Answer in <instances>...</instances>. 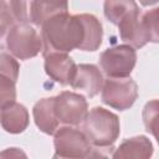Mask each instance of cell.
<instances>
[{
  "label": "cell",
  "mask_w": 159,
  "mask_h": 159,
  "mask_svg": "<svg viewBox=\"0 0 159 159\" xmlns=\"http://www.w3.org/2000/svg\"><path fill=\"white\" fill-rule=\"evenodd\" d=\"M43 57L50 53H67L75 48L82 50L86 41V24L83 14H57L41 26Z\"/></svg>",
  "instance_id": "cell-1"
},
{
  "label": "cell",
  "mask_w": 159,
  "mask_h": 159,
  "mask_svg": "<svg viewBox=\"0 0 159 159\" xmlns=\"http://www.w3.org/2000/svg\"><path fill=\"white\" fill-rule=\"evenodd\" d=\"M83 132L94 147L112 148L120 133L119 118L106 108L94 107L83 122Z\"/></svg>",
  "instance_id": "cell-2"
},
{
  "label": "cell",
  "mask_w": 159,
  "mask_h": 159,
  "mask_svg": "<svg viewBox=\"0 0 159 159\" xmlns=\"http://www.w3.org/2000/svg\"><path fill=\"white\" fill-rule=\"evenodd\" d=\"M53 135L52 159H96V148L84 132L67 125L60 127Z\"/></svg>",
  "instance_id": "cell-3"
},
{
  "label": "cell",
  "mask_w": 159,
  "mask_h": 159,
  "mask_svg": "<svg viewBox=\"0 0 159 159\" xmlns=\"http://www.w3.org/2000/svg\"><path fill=\"white\" fill-rule=\"evenodd\" d=\"M2 39L7 51L19 60L32 58L43 50L41 35L29 22L15 25Z\"/></svg>",
  "instance_id": "cell-4"
},
{
  "label": "cell",
  "mask_w": 159,
  "mask_h": 159,
  "mask_svg": "<svg viewBox=\"0 0 159 159\" xmlns=\"http://www.w3.org/2000/svg\"><path fill=\"white\" fill-rule=\"evenodd\" d=\"M137 63V52L129 45L108 47L99 56V65L108 78H128Z\"/></svg>",
  "instance_id": "cell-5"
},
{
  "label": "cell",
  "mask_w": 159,
  "mask_h": 159,
  "mask_svg": "<svg viewBox=\"0 0 159 159\" xmlns=\"http://www.w3.org/2000/svg\"><path fill=\"white\" fill-rule=\"evenodd\" d=\"M138 97V86L130 78H107L102 89V102L114 109H129Z\"/></svg>",
  "instance_id": "cell-6"
},
{
  "label": "cell",
  "mask_w": 159,
  "mask_h": 159,
  "mask_svg": "<svg viewBox=\"0 0 159 159\" xmlns=\"http://www.w3.org/2000/svg\"><path fill=\"white\" fill-rule=\"evenodd\" d=\"M55 111L61 123L78 125L88 114V103L82 94L63 91L55 97Z\"/></svg>",
  "instance_id": "cell-7"
},
{
  "label": "cell",
  "mask_w": 159,
  "mask_h": 159,
  "mask_svg": "<svg viewBox=\"0 0 159 159\" xmlns=\"http://www.w3.org/2000/svg\"><path fill=\"white\" fill-rule=\"evenodd\" d=\"M119 36L123 42L133 48H140L147 45L148 39L142 24V15L138 4L134 1L132 6L122 15L117 22Z\"/></svg>",
  "instance_id": "cell-8"
},
{
  "label": "cell",
  "mask_w": 159,
  "mask_h": 159,
  "mask_svg": "<svg viewBox=\"0 0 159 159\" xmlns=\"http://www.w3.org/2000/svg\"><path fill=\"white\" fill-rule=\"evenodd\" d=\"M45 72L55 82L67 86L71 84L77 72V65L67 53H50L45 56Z\"/></svg>",
  "instance_id": "cell-9"
},
{
  "label": "cell",
  "mask_w": 159,
  "mask_h": 159,
  "mask_svg": "<svg viewBox=\"0 0 159 159\" xmlns=\"http://www.w3.org/2000/svg\"><path fill=\"white\" fill-rule=\"evenodd\" d=\"M104 80L101 70L92 63H81L77 66V72L71 86L75 89L83 91L88 97H94L103 89Z\"/></svg>",
  "instance_id": "cell-10"
},
{
  "label": "cell",
  "mask_w": 159,
  "mask_h": 159,
  "mask_svg": "<svg viewBox=\"0 0 159 159\" xmlns=\"http://www.w3.org/2000/svg\"><path fill=\"white\" fill-rule=\"evenodd\" d=\"M153 144L145 135H137L123 140L113 152L112 159H152Z\"/></svg>",
  "instance_id": "cell-11"
},
{
  "label": "cell",
  "mask_w": 159,
  "mask_h": 159,
  "mask_svg": "<svg viewBox=\"0 0 159 159\" xmlns=\"http://www.w3.org/2000/svg\"><path fill=\"white\" fill-rule=\"evenodd\" d=\"M32 116L37 128L48 135L57 132L60 120L55 111V97L42 98L35 103L32 108Z\"/></svg>",
  "instance_id": "cell-12"
},
{
  "label": "cell",
  "mask_w": 159,
  "mask_h": 159,
  "mask_svg": "<svg viewBox=\"0 0 159 159\" xmlns=\"http://www.w3.org/2000/svg\"><path fill=\"white\" fill-rule=\"evenodd\" d=\"M29 125V112L25 106L12 102L1 106V127L10 134L22 133Z\"/></svg>",
  "instance_id": "cell-13"
},
{
  "label": "cell",
  "mask_w": 159,
  "mask_h": 159,
  "mask_svg": "<svg viewBox=\"0 0 159 159\" xmlns=\"http://www.w3.org/2000/svg\"><path fill=\"white\" fill-rule=\"evenodd\" d=\"M27 15V2L26 1H0V29L1 37L6 35V32L14 27L15 25L24 24L29 21Z\"/></svg>",
  "instance_id": "cell-14"
},
{
  "label": "cell",
  "mask_w": 159,
  "mask_h": 159,
  "mask_svg": "<svg viewBox=\"0 0 159 159\" xmlns=\"http://www.w3.org/2000/svg\"><path fill=\"white\" fill-rule=\"evenodd\" d=\"M68 12L67 2H53V1H31L30 2V22L35 26H42L50 17Z\"/></svg>",
  "instance_id": "cell-15"
},
{
  "label": "cell",
  "mask_w": 159,
  "mask_h": 159,
  "mask_svg": "<svg viewBox=\"0 0 159 159\" xmlns=\"http://www.w3.org/2000/svg\"><path fill=\"white\" fill-rule=\"evenodd\" d=\"M86 24V41L82 51H96L102 45L103 29L101 21L92 14H83Z\"/></svg>",
  "instance_id": "cell-16"
},
{
  "label": "cell",
  "mask_w": 159,
  "mask_h": 159,
  "mask_svg": "<svg viewBox=\"0 0 159 159\" xmlns=\"http://www.w3.org/2000/svg\"><path fill=\"white\" fill-rule=\"evenodd\" d=\"M142 118L145 130L150 133L159 144V99H152L145 103Z\"/></svg>",
  "instance_id": "cell-17"
},
{
  "label": "cell",
  "mask_w": 159,
  "mask_h": 159,
  "mask_svg": "<svg viewBox=\"0 0 159 159\" xmlns=\"http://www.w3.org/2000/svg\"><path fill=\"white\" fill-rule=\"evenodd\" d=\"M142 24L148 42L159 43V6L148 10L142 15Z\"/></svg>",
  "instance_id": "cell-18"
},
{
  "label": "cell",
  "mask_w": 159,
  "mask_h": 159,
  "mask_svg": "<svg viewBox=\"0 0 159 159\" xmlns=\"http://www.w3.org/2000/svg\"><path fill=\"white\" fill-rule=\"evenodd\" d=\"M19 63L17 61L6 51H1L0 55V72L1 76H5L7 78H10L11 81L16 82L17 77H19Z\"/></svg>",
  "instance_id": "cell-19"
},
{
  "label": "cell",
  "mask_w": 159,
  "mask_h": 159,
  "mask_svg": "<svg viewBox=\"0 0 159 159\" xmlns=\"http://www.w3.org/2000/svg\"><path fill=\"white\" fill-rule=\"evenodd\" d=\"M16 82L11 81L10 78L1 76L0 77V104L5 106L7 103H12L16 99Z\"/></svg>",
  "instance_id": "cell-20"
},
{
  "label": "cell",
  "mask_w": 159,
  "mask_h": 159,
  "mask_svg": "<svg viewBox=\"0 0 159 159\" xmlns=\"http://www.w3.org/2000/svg\"><path fill=\"white\" fill-rule=\"evenodd\" d=\"M0 159H29V158L22 149L11 147V148H6L1 152Z\"/></svg>",
  "instance_id": "cell-21"
}]
</instances>
